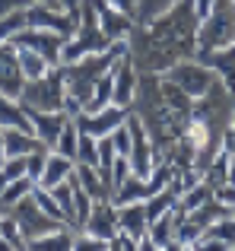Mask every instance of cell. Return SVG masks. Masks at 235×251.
<instances>
[{
  "label": "cell",
  "instance_id": "32",
  "mask_svg": "<svg viewBox=\"0 0 235 251\" xmlns=\"http://www.w3.org/2000/svg\"><path fill=\"white\" fill-rule=\"evenodd\" d=\"M175 0H137V13H134V23L137 25H146L149 19H156L159 13H165Z\"/></svg>",
  "mask_w": 235,
  "mask_h": 251
},
{
  "label": "cell",
  "instance_id": "38",
  "mask_svg": "<svg viewBox=\"0 0 235 251\" xmlns=\"http://www.w3.org/2000/svg\"><path fill=\"white\" fill-rule=\"evenodd\" d=\"M76 251H83V248H89V251H108V242L105 239H99V235H89V232H76Z\"/></svg>",
  "mask_w": 235,
  "mask_h": 251
},
{
  "label": "cell",
  "instance_id": "44",
  "mask_svg": "<svg viewBox=\"0 0 235 251\" xmlns=\"http://www.w3.org/2000/svg\"><path fill=\"white\" fill-rule=\"evenodd\" d=\"M210 3H213V0H194V6H197V16H200V19L207 16V10H210Z\"/></svg>",
  "mask_w": 235,
  "mask_h": 251
},
{
  "label": "cell",
  "instance_id": "9",
  "mask_svg": "<svg viewBox=\"0 0 235 251\" xmlns=\"http://www.w3.org/2000/svg\"><path fill=\"white\" fill-rule=\"evenodd\" d=\"M162 76H165V80H172L181 92H188L191 99H200L207 89H210V83L216 80V74H213L207 64H200L197 57H185V61L172 64V67H168Z\"/></svg>",
  "mask_w": 235,
  "mask_h": 251
},
{
  "label": "cell",
  "instance_id": "11",
  "mask_svg": "<svg viewBox=\"0 0 235 251\" xmlns=\"http://www.w3.org/2000/svg\"><path fill=\"white\" fill-rule=\"evenodd\" d=\"M25 25L29 29H51V32H61V35H73L76 32V19L70 16L67 10L61 6H51V3H42V0H32L25 6Z\"/></svg>",
  "mask_w": 235,
  "mask_h": 251
},
{
  "label": "cell",
  "instance_id": "20",
  "mask_svg": "<svg viewBox=\"0 0 235 251\" xmlns=\"http://www.w3.org/2000/svg\"><path fill=\"white\" fill-rule=\"evenodd\" d=\"M194 248H216V251H235V213L216 220L213 226H207L200 232V239L194 242Z\"/></svg>",
  "mask_w": 235,
  "mask_h": 251
},
{
  "label": "cell",
  "instance_id": "13",
  "mask_svg": "<svg viewBox=\"0 0 235 251\" xmlns=\"http://www.w3.org/2000/svg\"><path fill=\"white\" fill-rule=\"evenodd\" d=\"M19 105H23V102H19ZM23 108H25L29 124H32V134H35L45 147H54L57 137H61V130H64V124H67V118H70L67 108H61V111H42V108H32V105H23Z\"/></svg>",
  "mask_w": 235,
  "mask_h": 251
},
{
  "label": "cell",
  "instance_id": "47",
  "mask_svg": "<svg viewBox=\"0 0 235 251\" xmlns=\"http://www.w3.org/2000/svg\"><path fill=\"white\" fill-rule=\"evenodd\" d=\"M42 3H51V6H61V0H42ZM64 10V6H61Z\"/></svg>",
  "mask_w": 235,
  "mask_h": 251
},
{
  "label": "cell",
  "instance_id": "25",
  "mask_svg": "<svg viewBox=\"0 0 235 251\" xmlns=\"http://www.w3.org/2000/svg\"><path fill=\"white\" fill-rule=\"evenodd\" d=\"M73 245H76V229L61 226V229H54V232H45V235H38V239H32L25 248H35V251H73Z\"/></svg>",
  "mask_w": 235,
  "mask_h": 251
},
{
  "label": "cell",
  "instance_id": "16",
  "mask_svg": "<svg viewBox=\"0 0 235 251\" xmlns=\"http://www.w3.org/2000/svg\"><path fill=\"white\" fill-rule=\"evenodd\" d=\"M93 6H95V16H99L102 32H105L112 42H127L130 29H134V16H127L124 10L112 6L108 0H93Z\"/></svg>",
  "mask_w": 235,
  "mask_h": 251
},
{
  "label": "cell",
  "instance_id": "22",
  "mask_svg": "<svg viewBox=\"0 0 235 251\" xmlns=\"http://www.w3.org/2000/svg\"><path fill=\"white\" fill-rule=\"evenodd\" d=\"M73 178L80 181V188L86 191L93 201H112V188H108V181L99 175V169H95V166H83V162H76Z\"/></svg>",
  "mask_w": 235,
  "mask_h": 251
},
{
  "label": "cell",
  "instance_id": "37",
  "mask_svg": "<svg viewBox=\"0 0 235 251\" xmlns=\"http://www.w3.org/2000/svg\"><path fill=\"white\" fill-rule=\"evenodd\" d=\"M0 235H3L6 242H10V248L13 251H19V248H25V239H23V232H19V226H16V220L13 216H0Z\"/></svg>",
  "mask_w": 235,
  "mask_h": 251
},
{
  "label": "cell",
  "instance_id": "42",
  "mask_svg": "<svg viewBox=\"0 0 235 251\" xmlns=\"http://www.w3.org/2000/svg\"><path fill=\"white\" fill-rule=\"evenodd\" d=\"M108 3L118 6V10H124L127 16H134V13H137V0H108Z\"/></svg>",
  "mask_w": 235,
  "mask_h": 251
},
{
  "label": "cell",
  "instance_id": "17",
  "mask_svg": "<svg viewBox=\"0 0 235 251\" xmlns=\"http://www.w3.org/2000/svg\"><path fill=\"white\" fill-rule=\"evenodd\" d=\"M115 105H121V108H130V102H134L137 96V80H140V70L134 67V61H130V54L124 51L121 57L115 61Z\"/></svg>",
  "mask_w": 235,
  "mask_h": 251
},
{
  "label": "cell",
  "instance_id": "27",
  "mask_svg": "<svg viewBox=\"0 0 235 251\" xmlns=\"http://www.w3.org/2000/svg\"><path fill=\"white\" fill-rule=\"evenodd\" d=\"M149 197V188H146V178H140V175H134L130 172L127 178H124L121 184L115 188V194H112V201L121 207V203H134V201H146Z\"/></svg>",
  "mask_w": 235,
  "mask_h": 251
},
{
  "label": "cell",
  "instance_id": "36",
  "mask_svg": "<svg viewBox=\"0 0 235 251\" xmlns=\"http://www.w3.org/2000/svg\"><path fill=\"white\" fill-rule=\"evenodd\" d=\"M32 197L38 201V207H42V210H45L48 216H54V220L67 223V220H64V210L57 207V201L51 197V191H48V188H42V184H35V188H32Z\"/></svg>",
  "mask_w": 235,
  "mask_h": 251
},
{
  "label": "cell",
  "instance_id": "7",
  "mask_svg": "<svg viewBox=\"0 0 235 251\" xmlns=\"http://www.w3.org/2000/svg\"><path fill=\"white\" fill-rule=\"evenodd\" d=\"M19 102L32 105L42 111H61L67 108V83H64V67H48V74H42L38 80H25Z\"/></svg>",
  "mask_w": 235,
  "mask_h": 251
},
{
  "label": "cell",
  "instance_id": "19",
  "mask_svg": "<svg viewBox=\"0 0 235 251\" xmlns=\"http://www.w3.org/2000/svg\"><path fill=\"white\" fill-rule=\"evenodd\" d=\"M181 216H185V213H178V207H172L168 213L156 216V220L149 223V229H146L149 245H153V248H162V251H175V248H178L175 232H178V220H181Z\"/></svg>",
  "mask_w": 235,
  "mask_h": 251
},
{
  "label": "cell",
  "instance_id": "41",
  "mask_svg": "<svg viewBox=\"0 0 235 251\" xmlns=\"http://www.w3.org/2000/svg\"><path fill=\"white\" fill-rule=\"evenodd\" d=\"M223 150H226V153H235V108H232V121H229L226 137H223Z\"/></svg>",
  "mask_w": 235,
  "mask_h": 251
},
{
  "label": "cell",
  "instance_id": "40",
  "mask_svg": "<svg viewBox=\"0 0 235 251\" xmlns=\"http://www.w3.org/2000/svg\"><path fill=\"white\" fill-rule=\"evenodd\" d=\"M32 0H0V16H6V13H16V10H25Z\"/></svg>",
  "mask_w": 235,
  "mask_h": 251
},
{
  "label": "cell",
  "instance_id": "1",
  "mask_svg": "<svg viewBox=\"0 0 235 251\" xmlns=\"http://www.w3.org/2000/svg\"><path fill=\"white\" fill-rule=\"evenodd\" d=\"M200 16L194 0H175L165 13L137 25L127 35V54L140 74H165L172 64L194 57Z\"/></svg>",
  "mask_w": 235,
  "mask_h": 251
},
{
  "label": "cell",
  "instance_id": "46",
  "mask_svg": "<svg viewBox=\"0 0 235 251\" xmlns=\"http://www.w3.org/2000/svg\"><path fill=\"white\" fill-rule=\"evenodd\" d=\"M6 184H10V178H6V175H3V169H0V194H3V188H6Z\"/></svg>",
  "mask_w": 235,
  "mask_h": 251
},
{
  "label": "cell",
  "instance_id": "28",
  "mask_svg": "<svg viewBox=\"0 0 235 251\" xmlns=\"http://www.w3.org/2000/svg\"><path fill=\"white\" fill-rule=\"evenodd\" d=\"M210 197H213V188L200 178V181H194L191 188H185L178 194V213H191L194 207H200V203L210 201Z\"/></svg>",
  "mask_w": 235,
  "mask_h": 251
},
{
  "label": "cell",
  "instance_id": "18",
  "mask_svg": "<svg viewBox=\"0 0 235 251\" xmlns=\"http://www.w3.org/2000/svg\"><path fill=\"white\" fill-rule=\"evenodd\" d=\"M194 57H197L200 64H207V67L213 70V74L219 76V80L226 83V89L235 96V45L229 48H210V51H194Z\"/></svg>",
  "mask_w": 235,
  "mask_h": 251
},
{
  "label": "cell",
  "instance_id": "30",
  "mask_svg": "<svg viewBox=\"0 0 235 251\" xmlns=\"http://www.w3.org/2000/svg\"><path fill=\"white\" fill-rule=\"evenodd\" d=\"M76 143H80V127H76L73 115H70V118H67V124H64V130H61V137H57V143H54L51 150L76 162Z\"/></svg>",
  "mask_w": 235,
  "mask_h": 251
},
{
  "label": "cell",
  "instance_id": "31",
  "mask_svg": "<svg viewBox=\"0 0 235 251\" xmlns=\"http://www.w3.org/2000/svg\"><path fill=\"white\" fill-rule=\"evenodd\" d=\"M16 51H19V67H23L25 80H38L42 74H48L51 64L45 61L38 51H32V48H16Z\"/></svg>",
  "mask_w": 235,
  "mask_h": 251
},
{
  "label": "cell",
  "instance_id": "5",
  "mask_svg": "<svg viewBox=\"0 0 235 251\" xmlns=\"http://www.w3.org/2000/svg\"><path fill=\"white\" fill-rule=\"evenodd\" d=\"M108 45H112V38L102 32L93 0H83V6H80V19H76V32L67 38V42H64L61 64H73V61H80V57H86V54L105 51Z\"/></svg>",
  "mask_w": 235,
  "mask_h": 251
},
{
  "label": "cell",
  "instance_id": "33",
  "mask_svg": "<svg viewBox=\"0 0 235 251\" xmlns=\"http://www.w3.org/2000/svg\"><path fill=\"white\" fill-rule=\"evenodd\" d=\"M76 162L83 166H99V140L80 130V143H76Z\"/></svg>",
  "mask_w": 235,
  "mask_h": 251
},
{
  "label": "cell",
  "instance_id": "23",
  "mask_svg": "<svg viewBox=\"0 0 235 251\" xmlns=\"http://www.w3.org/2000/svg\"><path fill=\"white\" fill-rule=\"evenodd\" d=\"M73 169H76L73 159H67V156H61V153H54V150H51L48 162H45V172H42V178H38L35 184H42V188H54V184L67 181V178L73 175Z\"/></svg>",
  "mask_w": 235,
  "mask_h": 251
},
{
  "label": "cell",
  "instance_id": "34",
  "mask_svg": "<svg viewBox=\"0 0 235 251\" xmlns=\"http://www.w3.org/2000/svg\"><path fill=\"white\" fill-rule=\"evenodd\" d=\"M48 156H51V147H38V150H32L29 156H25V175L32 178V181H38L42 178V172H45V162H48Z\"/></svg>",
  "mask_w": 235,
  "mask_h": 251
},
{
  "label": "cell",
  "instance_id": "29",
  "mask_svg": "<svg viewBox=\"0 0 235 251\" xmlns=\"http://www.w3.org/2000/svg\"><path fill=\"white\" fill-rule=\"evenodd\" d=\"M32 188H35V181H32L29 175L13 178V181L3 188V194H0V216H3V213H10V207H13L16 201H23L25 194H32Z\"/></svg>",
  "mask_w": 235,
  "mask_h": 251
},
{
  "label": "cell",
  "instance_id": "8",
  "mask_svg": "<svg viewBox=\"0 0 235 251\" xmlns=\"http://www.w3.org/2000/svg\"><path fill=\"white\" fill-rule=\"evenodd\" d=\"M6 216H13V220H16V226H19V232H23L25 245H29L32 239H38V235H45V232H54V229L67 226V223H61V220H54V216L45 213V210L38 207V201H35L32 194H25L23 201L13 203Z\"/></svg>",
  "mask_w": 235,
  "mask_h": 251
},
{
  "label": "cell",
  "instance_id": "21",
  "mask_svg": "<svg viewBox=\"0 0 235 251\" xmlns=\"http://www.w3.org/2000/svg\"><path fill=\"white\" fill-rule=\"evenodd\" d=\"M118 207V203H115ZM118 226H121V232L134 235L137 242L146 235L149 229V220H146V207H143V201H134V203H121L118 207Z\"/></svg>",
  "mask_w": 235,
  "mask_h": 251
},
{
  "label": "cell",
  "instance_id": "10",
  "mask_svg": "<svg viewBox=\"0 0 235 251\" xmlns=\"http://www.w3.org/2000/svg\"><path fill=\"white\" fill-rule=\"evenodd\" d=\"M16 48H32L38 51V54L45 57V61L51 64V67H57L61 64V51H64V42H67V35H61V32H51V29H19L16 35L10 38Z\"/></svg>",
  "mask_w": 235,
  "mask_h": 251
},
{
  "label": "cell",
  "instance_id": "6",
  "mask_svg": "<svg viewBox=\"0 0 235 251\" xmlns=\"http://www.w3.org/2000/svg\"><path fill=\"white\" fill-rule=\"evenodd\" d=\"M235 45V0H213L197 29V51Z\"/></svg>",
  "mask_w": 235,
  "mask_h": 251
},
{
  "label": "cell",
  "instance_id": "35",
  "mask_svg": "<svg viewBox=\"0 0 235 251\" xmlns=\"http://www.w3.org/2000/svg\"><path fill=\"white\" fill-rule=\"evenodd\" d=\"M19 29H25V10H16V13L0 16V42H10Z\"/></svg>",
  "mask_w": 235,
  "mask_h": 251
},
{
  "label": "cell",
  "instance_id": "15",
  "mask_svg": "<svg viewBox=\"0 0 235 251\" xmlns=\"http://www.w3.org/2000/svg\"><path fill=\"white\" fill-rule=\"evenodd\" d=\"M76 232H89V235H99V239H115L118 232H121V226H118V207L115 201H93V210H89L86 223H83V229H76Z\"/></svg>",
  "mask_w": 235,
  "mask_h": 251
},
{
  "label": "cell",
  "instance_id": "26",
  "mask_svg": "<svg viewBox=\"0 0 235 251\" xmlns=\"http://www.w3.org/2000/svg\"><path fill=\"white\" fill-rule=\"evenodd\" d=\"M38 147H42V140L35 134L19 127H3V156H29Z\"/></svg>",
  "mask_w": 235,
  "mask_h": 251
},
{
  "label": "cell",
  "instance_id": "14",
  "mask_svg": "<svg viewBox=\"0 0 235 251\" xmlns=\"http://www.w3.org/2000/svg\"><path fill=\"white\" fill-rule=\"evenodd\" d=\"M25 86V74L19 67V51L13 42H0V92L10 99H19Z\"/></svg>",
  "mask_w": 235,
  "mask_h": 251
},
{
  "label": "cell",
  "instance_id": "3",
  "mask_svg": "<svg viewBox=\"0 0 235 251\" xmlns=\"http://www.w3.org/2000/svg\"><path fill=\"white\" fill-rule=\"evenodd\" d=\"M232 108H235V96L226 89V83L219 76L210 83V89L204 96L194 99L188 134L197 140V159H194V172L197 175H204V169L223 153V137L232 121Z\"/></svg>",
  "mask_w": 235,
  "mask_h": 251
},
{
  "label": "cell",
  "instance_id": "45",
  "mask_svg": "<svg viewBox=\"0 0 235 251\" xmlns=\"http://www.w3.org/2000/svg\"><path fill=\"white\" fill-rule=\"evenodd\" d=\"M229 184L235 188V153H229Z\"/></svg>",
  "mask_w": 235,
  "mask_h": 251
},
{
  "label": "cell",
  "instance_id": "24",
  "mask_svg": "<svg viewBox=\"0 0 235 251\" xmlns=\"http://www.w3.org/2000/svg\"><path fill=\"white\" fill-rule=\"evenodd\" d=\"M232 213H235L232 207H226L223 201L210 197V201H204L200 207H194L191 213H185V220H188V223H194L197 229H207V226H213L216 220H223V216H232Z\"/></svg>",
  "mask_w": 235,
  "mask_h": 251
},
{
  "label": "cell",
  "instance_id": "12",
  "mask_svg": "<svg viewBox=\"0 0 235 251\" xmlns=\"http://www.w3.org/2000/svg\"><path fill=\"white\" fill-rule=\"evenodd\" d=\"M127 115H130V108H121V105H105L102 111H76L73 115V121H76V127L83 130V134H89V137H108L115 127H121L124 121H127Z\"/></svg>",
  "mask_w": 235,
  "mask_h": 251
},
{
  "label": "cell",
  "instance_id": "4",
  "mask_svg": "<svg viewBox=\"0 0 235 251\" xmlns=\"http://www.w3.org/2000/svg\"><path fill=\"white\" fill-rule=\"evenodd\" d=\"M127 51V42H112L105 51H95V54H86L73 64H61L64 67V83H67V99H73L76 105H86V99L93 96L95 83L115 67V61Z\"/></svg>",
  "mask_w": 235,
  "mask_h": 251
},
{
  "label": "cell",
  "instance_id": "2",
  "mask_svg": "<svg viewBox=\"0 0 235 251\" xmlns=\"http://www.w3.org/2000/svg\"><path fill=\"white\" fill-rule=\"evenodd\" d=\"M191 108H194V99L188 92H181L172 80H165L162 74H140L130 111L143 121V127H146L149 140H153L156 153L162 159L172 156L178 137L188 130Z\"/></svg>",
  "mask_w": 235,
  "mask_h": 251
},
{
  "label": "cell",
  "instance_id": "39",
  "mask_svg": "<svg viewBox=\"0 0 235 251\" xmlns=\"http://www.w3.org/2000/svg\"><path fill=\"white\" fill-rule=\"evenodd\" d=\"M108 248H112V251H134L137 248V239H134V235H127V232H118L115 239H108Z\"/></svg>",
  "mask_w": 235,
  "mask_h": 251
},
{
  "label": "cell",
  "instance_id": "43",
  "mask_svg": "<svg viewBox=\"0 0 235 251\" xmlns=\"http://www.w3.org/2000/svg\"><path fill=\"white\" fill-rule=\"evenodd\" d=\"M61 6L70 13L73 19H80V6H83V0H61Z\"/></svg>",
  "mask_w": 235,
  "mask_h": 251
}]
</instances>
